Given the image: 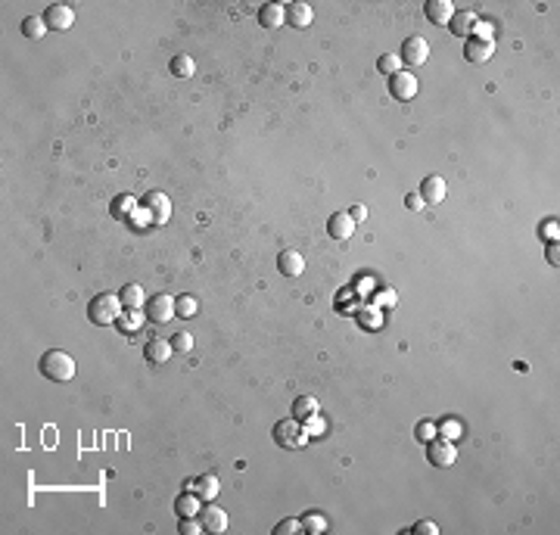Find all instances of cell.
Segmentation results:
<instances>
[{
    "mask_svg": "<svg viewBox=\"0 0 560 535\" xmlns=\"http://www.w3.org/2000/svg\"><path fill=\"white\" fill-rule=\"evenodd\" d=\"M449 28L457 34V38H473L476 28H480V16H476L473 10H455Z\"/></svg>",
    "mask_w": 560,
    "mask_h": 535,
    "instance_id": "cell-10",
    "label": "cell"
},
{
    "mask_svg": "<svg viewBox=\"0 0 560 535\" xmlns=\"http://www.w3.org/2000/svg\"><path fill=\"white\" fill-rule=\"evenodd\" d=\"M377 69L392 78L396 72H402V59H398V53H383V56L377 59Z\"/></svg>",
    "mask_w": 560,
    "mask_h": 535,
    "instance_id": "cell-29",
    "label": "cell"
},
{
    "mask_svg": "<svg viewBox=\"0 0 560 535\" xmlns=\"http://www.w3.org/2000/svg\"><path fill=\"white\" fill-rule=\"evenodd\" d=\"M424 13L433 25H449L451 16H455V3H451V0H427Z\"/></svg>",
    "mask_w": 560,
    "mask_h": 535,
    "instance_id": "cell-13",
    "label": "cell"
},
{
    "mask_svg": "<svg viewBox=\"0 0 560 535\" xmlns=\"http://www.w3.org/2000/svg\"><path fill=\"white\" fill-rule=\"evenodd\" d=\"M202 529H206V532H215V535L228 532V514H224L222 507H215V504H208L206 514H202Z\"/></svg>",
    "mask_w": 560,
    "mask_h": 535,
    "instance_id": "cell-18",
    "label": "cell"
},
{
    "mask_svg": "<svg viewBox=\"0 0 560 535\" xmlns=\"http://www.w3.org/2000/svg\"><path fill=\"white\" fill-rule=\"evenodd\" d=\"M414 436H417V442H424V445H427L433 436H436V426H433L430 420H420V423L414 426Z\"/></svg>",
    "mask_w": 560,
    "mask_h": 535,
    "instance_id": "cell-31",
    "label": "cell"
},
{
    "mask_svg": "<svg viewBox=\"0 0 560 535\" xmlns=\"http://www.w3.org/2000/svg\"><path fill=\"white\" fill-rule=\"evenodd\" d=\"M118 315H122V299H118L116 293H97V296L91 299V305H87V317H91V324H97V327L116 324Z\"/></svg>",
    "mask_w": 560,
    "mask_h": 535,
    "instance_id": "cell-2",
    "label": "cell"
},
{
    "mask_svg": "<svg viewBox=\"0 0 560 535\" xmlns=\"http://www.w3.org/2000/svg\"><path fill=\"white\" fill-rule=\"evenodd\" d=\"M427 458H430V464L433 467H455V461H457V445L451 442V439H439V436H433L430 442H427Z\"/></svg>",
    "mask_w": 560,
    "mask_h": 535,
    "instance_id": "cell-4",
    "label": "cell"
},
{
    "mask_svg": "<svg viewBox=\"0 0 560 535\" xmlns=\"http://www.w3.org/2000/svg\"><path fill=\"white\" fill-rule=\"evenodd\" d=\"M287 22L293 28H308L314 22V13L308 3H302V0H296V3H290L287 7Z\"/></svg>",
    "mask_w": 560,
    "mask_h": 535,
    "instance_id": "cell-19",
    "label": "cell"
},
{
    "mask_svg": "<svg viewBox=\"0 0 560 535\" xmlns=\"http://www.w3.org/2000/svg\"><path fill=\"white\" fill-rule=\"evenodd\" d=\"M287 22V7L280 3H261L259 7V25L261 28H280Z\"/></svg>",
    "mask_w": 560,
    "mask_h": 535,
    "instance_id": "cell-17",
    "label": "cell"
},
{
    "mask_svg": "<svg viewBox=\"0 0 560 535\" xmlns=\"http://www.w3.org/2000/svg\"><path fill=\"white\" fill-rule=\"evenodd\" d=\"M41 374L53 383H69L75 377V358L63 348H50V352L41 355Z\"/></svg>",
    "mask_w": 560,
    "mask_h": 535,
    "instance_id": "cell-1",
    "label": "cell"
},
{
    "mask_svg": "<svg viewBox=\"0 0 560 535\" xmlns=\"http://www.w3.org/2000/svg\"><path fill=\"white\" fill-rule=\"evenodd\" d=\"M302 532V520H283L274 526V535H296Z\"/></svg>",
    "mask_w": 560,
    "mask_h": 535,
    "instance_id": "cell-33",
    "label": "cell"
},
{
    "mask_svg": "<svg viewBox=\"0 0 560 535\" xmlns=\"http://www.w3.org/2000/svg\"><path fill=\"white\" fill-rule=\"evenodd\" d=\"M324 529H327V516L324 514H305V516H302V532L321 535Z\"/></svg>",
    "mask_w": 560,
    "mask_h": 535,
    "instance_id": "cell-28",
    "label": "cell"
},
{
    "mask_svg": "<svg viewBox=\"0 0 560 535\" xmlns=\"http://www.w3.org/2000/svg\"><path fill=\"white\" fill-rule=\"evenodd\" d=\"M177 529H181L184 535H200L202 532V520H196V516H181Z\"/></svg>",
    "mask_w": 560,
    "mask_h": 535,
    "instance_id": "cell-32",
    "label": "cell"
},
{
    "mask_svg": "<svg viewBox=\"0 0 560 535\" xmlns=\"http://www.w3.org/2000/svg\"><path fill=\"white\" fill-rule=\"evenodd\" d=\"M44 22H47V28L65 32V28H72L75 13H72V7H65V3H50V7H47V13H44Z\"/></svg>",
    "mask_w": 560,
    "mask_h": 535,
    "instance_id": "cell-12",
    "label": "cell"
},
{
    "mask_svg": "<svg viewBox=\"0 0 560 535\" xmlns=\"http://www.w3.org/2000/svg\"><path fill=\"white\" fill-rule=\"evenodd\" d=\"M196 308H200V305H196V299H193V296H181V299L175 302V311H177L181 317H193V315H196Z\"/></svg>",
    "mask_w": 560,
    "mask_h": 535,
    "instance_id": "cell-30",
    "label": "cell"
},
{
    "mask_svg": "<svg viewBox=\"0 0 560 535\" xmlns=\"http://www.w3.org/2000/svg\"><path fill=\"white\" fill-rule=\"evenodd\" d=\"M411 532H417V535H436L439 526H436V523H430V520H420V523H414V526H411Z\"/></svg>",
    "mask_w": 560,
    "mask_h": 535,
    "instance_id": "cell-35",
    "label": "cell"
},
{
    "mask_svg": "<svg viewBox=\"0 0 560 535\" xmlns=\"http://www.w3.org/2000/svg\"><path fill=\"white\" fill-rule=\"evenodd\" d=\"M171 352H175L171 339H159V336H156V339H150V342L144 346V358H147L150 364H165V361L171 358Z\"/></svg>",
    "mask_w": 560,
    "mask_h": 535,
    "instance_id": "cell-16",
    "label": "cell"
},
{
    "mask_svg": "<svg viewBox=\"0 0 560 535\" xmlns=\"http://www.w3.org/2000/svg\"><path fill=\"white\" fill-rule=\"evenodd\" d=\"M169 69H171V75H175V78H190L196 72V63L187 56V53H181V56H175L169 63Z\"/></svg>",
    "mask_w": 560,
    "mask_h": 535,
    "instance_id": "cell-27",
    "label": "cell"
},
{
    "mask_svg": "<svg viewBox=\"0 0 560 535\" xmlns=\"http://www.w3.org/2000/svg\"><path fill=\"white\" fill-rule=\"evenodd\" d=\"M545 258H548V262H551V264H557V262H560V249H557V243H548Z\"/></svg>",
    "mask_w": 560,
    "mask_h": 535,
    "instance_id": "cell-37",
    "label": "cell"
},
{
    "mask_svg": "<svg viewBox=\"0 0 560 535\" xmlns=\"http://www.w3.org/2000/svg\"><path fill=\"white\" fill-rule=\"evenodd\" d=\"M134 209H137V200L131 193H118L116 200L109 202V215L118 221H128L131 215H134Z\"/></svg>",
    "mask_w": 560,
    "mask_h": 535,
    "instance_id": "cell-22",
    "label": "cell"
},
{
    "mask_svg": "<svg viewBox=\"0 0 560 535\" xmlns=\"http://www.w3.org/2000/svg\"><path fill=\"white\" fill-rule=\"evenodd\" d=\"M327 233H330L333 240H349L355 233V218L349 212L330 215V221H327Z\"/></svg>",
    "mask_w": 560,
    "mask_h": 535,
    "instance_id": "cell-14",
    "label": "cell"
},
{
    "mask_svg": "<svg viewBox=\"0 0 560 535\" xmlns=\"http://www.w3.org/2000/svg\"><path fill=\"white\" fill-rule=\"evenodd\" d=\"M389 94L396 100H402V103H408V100L417 97V78L414 72H396V75L389 78Z\"/></svg>",
    "mask_w": 560,
    "mask_h": 535,
    "instance_id": "cell-8",
    "label": "cell"
},
{
    "mask_svg": "<svg viewBox=\"0 0 560 535\" xmlns=\"http://www.w3.org/2000/svg\"><path fill=\"white\" fill-rule=\"evenodd\" d=\"M144 321H147V317H144V315H140V311H137V308H134V311H131V308H128V311H122V315H118L116 327H118V330H122V333H125V336H134V333H137V330L144 327Z\"/></svg>",
    "mask_w": 560,
    "mask_h": 535,
    "instance_id": "cell-24",
    "label": "cell"
},
{
    "mask_svg": "<svg viewBox=\"0 0 560 535\" xmlns=\"http://www.w3.org/2000/svg\"><path fill=\"white\" fill-rule=\"evenodd\" d=\"M140 206L150 212V221L153 224H165V221L171 218V202L165 193H159V190H150V193L140 200Z\"/></svg>",
    "mask_w": 560,
    "mask_h": 535,
    "instance_id": "cell-7",
    "label": "cell"
},
{
    "mask_svg": "<svg viewBox=\"0 0 560 535\" xmlns=\"http://www.w3.org/2000/svg\"><path fill=\"white\" fill-rule=\"evenodd\" d=\"M190 485H193V492L202 498V501H215L218 492H222V483H218L215 473H206V476H200L196 483H190Z\"/></svg>",
    "mask_w": 560,
    "mask_h": 535,
    "instance_id": "cell-20",
    "label": "cell"
},
{
    "mask_svg": "<svg viewBox=\"0 0 560 535\" xmlns=\"http://www.w3.org/2000/svg\"><path fill=\"white\" fill-rule=\"evenodd\" d=\"M293 417L302 420V423H308L312 417H318V401H314L312 395H299V399L293 401Z\"/></svg>",
    "mask_w": 560,
    "mask_h": 535,
    "instance_id": "cell-25",
    "label": "cell"
},
{
    "mask_svg": "<svg viewBox=\"0 0 560 535\" xmlns=\"http://www.w3.org/2000/svg\"><path fill=\"white\" fill-rule=\"evenodd\" d=\"M492 53H495V41H488V38H467V44H464V59L473 65L486 63V59H492Z\"/></svg>",
    "mask_w": 560,
    "mask_h": 535,
    "instance_id": "cell-9",
    "label": "cell"
},
{
    "mask_svg": "<svg viewBox=\"0 0 560 535\" xmlns=\"http://www.w3.org/2000/svg\"><path fill=\"white\" fill-rule=\"evenodd\" d=\"M22 34H25V38H32V41L44 38V34H47L44 16H25V19H22Z\"/></svg>",
    "mask_w": 560,
    "mask_h": 535,
    "instance_id": "cell-26",
    "label": "cell"
},
{
    "mask_svg": "<svg viewBox=\"0 0 560 535\" xmlns=\"http://www.w3.org/2000/svg\"><path fill=\"white\" fill-rule=\"evenodd\" d=\"M417 193L424 196L427 206H439V202L445 200V193H449V184H445V178H439V174H430V178H424V184H420Z\"/></svg>",
    "mask_w": 560,
    "mask_h": 535,
    "instance_id": "cell-11",
    "label": "cell"
},
{
    "mask_svg": "<svg viewBox=\"0 0 560 535\" xmlns=\"http://www.w3.org/2000/svg\"><path fill=\"white\" fill-rule=\"evenodd\" d=\"M200 507H202V498L196 492H184V495L175 498V514L177 516H200Z\"/></svg>",
    "mask_w": 560,
    "mask_h": 535,
    "instance_id": "cell-21",
    "label": "cell"
},
{
    "mask_svg": "<svg viewBox=\"0 0 560 535\" xmlns=\"http://www.w3.org/2000/svg\"><path fill=\"white\" fill-rule=\"evenodd\" d=\"M171 346H175L177 352H190V348H193V336L190 333H175L171 336Z\"/></svg>",
    "mask_w": 560,
    "mask_h": 535,
    "instance_id": "cell-34",
    "label": "cell"
},
{
    "mask_svg": "<svg viewBox=\"0 0 560 535\" xmlns=\"http://www.w3.org/2000/svg\"><path fill=\"white\" fill-rule=\"evenodd\" d=\"M349 215H352V218H355V224H358V221H365L367 209H365V206H352V212H349Z\"/></svg>",
    "mask_w": 560,
    "mask_h": 535,
    "instance_id": "cell-38",
    "label": "cell"
},
{
    "mask_svg": "<svg viewBox=\"0 0 560 535\" xmlns=\"http://www.w3.org/2000/svg\"><path fill=\"white\" fill-rule=\"evenodd\" d=\"M405 206H408L411 212H420L427 202H424V196H420V193H408V196H405Z\"/></svg>",
    "mask_w": 560,
    "mask_h": 535,
    "instance_id": "cell-36",
    "label": "cell"
},
{
    "mask_svg": "<svg viewBox=\"0 0 560 535\" xmlns=\"http://www.w3.org/2000/svg\"><path fill=\"white\" fill-rule=\"evenodd\" d=\"M274 442L283 445V448H305L308 445V426L302 420L290 417L274 423Z\"/></svg>",
    "mask_w": 560,
    "mask_h": 535,
    "instance_id": "cell-3",
    "label": "cell"
},
{
    "mask_svg": "<svg viewBox=\"0 0 560 535\" xmlns=\"http://www.w3.org/2000/svg\"><path fill=\"white\" fill-rule=\"evenodd\" d=\"M118 299H122L125 308H140V305H147V296H144V286L140 284H125L122 293H118Z\"/></svg>",
    "mask_w": 560,
    "mask_h": 535,
    "instance_id": "cell-23",
    "label": "cell"
},
{
    "mask_svg": "<svg viewBox=\"0 0 560 535\" xmlns=\"http://www.w3.org/2000/svg\"><path fill=\"white\" fill-rule=\"evenodd\" d=\"M402 59L405 65H411V69H417V65H424L427 59H430V41H424L420 34H411L408 41H405L402 47Z\"/></svg>",
    "mask_w": 560,
    "mask_h": 535,
    "instance_id": "cell-6",
    "label": "cell"
},
{
    "mask_svg": "<svg viewBox=\"0 0 560 535\" xmlns=\"http://www.w3.org/2000/svg\"><path fill=\"white\" fill-rule=\"evenodd\" d=\"M277 268H280V274H287V277H299V274L305 271V258H302V252H296V249H283L277 255Z\"/></svg>",
    "mask_w": 560,
    "mask_h": 535,
    "instance_id": "cell-15",
    "label": "cell"
},
{
    "mask_svg": "<svg viewBox=\"0 0 560 535\" xmlns=\"http://www.w3.org/2000/svg\"><path fill=\"white\" fill-rule=\"evenodd\" d=\"M175 302H177V299L169 296V293H159V296L147 299V305H144V308H147V321H156V324L175 321V317H177Z\"/></svg>",
    "mask_w": 560,
    "mask_h": 535,
    "instance_id": "cell-5",
    "label": "cell"
}]
</instances>
